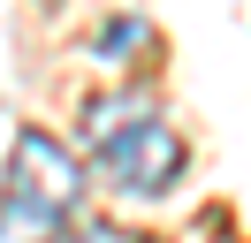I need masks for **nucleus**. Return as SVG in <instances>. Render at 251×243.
Returning a JSON list of instances; mask_svg holds the SVG:
<instances>
[{"label":"nucleus","instance_id":"f03ea898","mask_svg":"<svg viewBox=\"0 0 251 243\" xmlns=\"http://www.w3.org/2000/svg\"><path fill=\"white\" fill-rule=\"evenodd\" d=\"M0 182H8L0 197H23V205L53 213V220H69V213L84 205V167L61 152V137L31 129V122H23L16 145H8V175H0Z\"/></svg>","mask_w":251,"mask_h":243},{"label":"nucleus","instance_id":"39448f33","mask_svg":"<svg viewBox=\"0 0 251 243\" xmlns=\"http://www.w3.org/2000/svg\"><path fill=\"white\" fill-rule=\"evenodd\" d=\"M145 38V23L137 15H114V23H99V53H122V46H137Z\"/></svg>","mask_w":251,"mask_h":243},{"label":"nucleus","instance_id":"f257e3e1","mask_svg":"<svg viewBox=\"0 0 251 243\" xmlns=\"http://www.w3.org/2000/svg\"><path fill=\"white\" fill-rule=\"evenodd\" d=\"M99 152V182L114 197H168V182L183 175V137L168 129L160 114H137L129 129H114Z\"/></svg>","mask_w":251,"mask_h":243},{"label":"nucleus","instance_id":"20e7f679","mask_svg":"<svg viewBox=\"0 0 251 243\" xmlns=\"http://www.w3.org/2000/svg\"><path fill=\"white\" fill-rule=\"evenodd\" d=\"M137 114H152V99H92L84 106V145H107V137L129 129Z\"/></svg>","mask_w":251,"mask_h":243},{"label":"nucleus","instance_id":"423d86ee","mask_svg":"<svg viewBox=\"0 0 251 243\" xmlns=\"http://www.w3.org/2000/svg\"><path fill=\"white\" fill-rule=\"evenodd\" d=\"M84 243H137V236H122V228H84Z\"/></svg>","mask_w":251,"mask_h":243},{"label":"nucleus","instance_id":"7ed1b4c3","mask_svg":"<svg viewBox=\"0 0 251 243\" xmlns=\"http://www.w3.org/2000/svg\"><path fill=\"white\" fill-rule=\"evenodd\" d=\"M0 243H61V220L23 197H0Z\"/></svg>","mask_w":251,"mask_h":243}]
</instances>
